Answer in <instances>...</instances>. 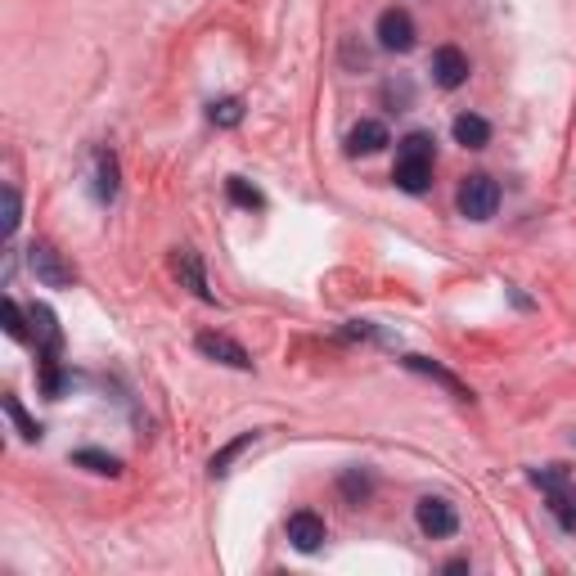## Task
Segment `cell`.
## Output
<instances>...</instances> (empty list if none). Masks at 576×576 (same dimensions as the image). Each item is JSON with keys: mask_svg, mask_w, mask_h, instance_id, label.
Here are the masks:
<instances>
[{"mask_svg": "<svg viewBox=\"0 0 576 576\" xmlns=\"http://www.w3.org/2000/svg\"><path fill=\"white\" fill-rule=\"evenodd\" d=\"M531 482L545 491V500H549V513L558 518V527L563 531H576V491L567 486V473L558 464H549V468H531Z\"/></svg>", "mask_w": 576, "mask_h": 576, "instance_id": "6da1fadb", "label": "cell"}, {"mask_svg": "<svg viewBox=\"0 0 576 576\" xmlns=\"http://www.w3.org/2000/svg\"><path fill=\"white\" fill-rule=\"evenodd\" d=\"M455 207H459V216H468V221H491V216L500 212V185L477 171V176H468L464 185H459Z\"/></svg>", "mask_w": 576, "mask_h": 576, "instance_id": "7a4b0ae2", "label": "cell"}, {"mask_svg": "<svg viewBox=\"0 0 576 576\" xmlns=\"http://www.w3.org/2000/svg\"><path fill=\"white\" fill-rule=\"evenodd\" d=\"M414 522H419V531H423V536L441 540V536H455V527H459V513H455V504H450V500H441V495H423V500L414 504Z\"/></svg>", "mask_w": 576, "mask_h": 576, "instance_id": "3957f363", "label": "cell"}, {"mask_svg": "<svg viewBox=\"0 0 576 576\" xmlns=\"http://www.w3.org/2000/svg\"><path fill=\"white\" fill-rule=\"evenodd\" d=\"M27 266H32V275L41 279L45 288H72V279H77V270H72L50 243H32V248H27Z\"/></svg>", "mask_w": 576, "mask_h": 576, "instance_id": "277c9868", "label": "cell"}, {"mask_svg": "<svg viewBox=\"0 0 576 576\" xmlns=\"http://www.w3.org/2000/svg\"><path fill=\"white\" fill-rule=\"evenodd\" d=\"M378 45L392 54L414 50V18L405 14V9H383V14H378Z\"/></svg>", "mask_w": 576, "mask_h": 576, "instance_id": "5b68a950", "label": "cell"}, {"mask_svg": "<svg viewBox=\"0 0 576 576\" xmlns=\"http://www.w3.org/2000/svg\"><path fill=\"white\" fill-rule=\"evenodd\" d=\"M194 347L203 351L207 360H216V365H230V369H252V356H248V351H243L234 338H225V333H216V329L198 333V338H194Z\"/></svg>", "mask_w": 576, "mask_h": 576, "instance_id": "8992f818", "label": "cell"}, {"mask_svg": "<svg viewBox=\"0 0 576 576\" xmlns=\"http://www.w3.org/2000/svg\"><path fill=\"white\" fill-rule=\"evenodd\" d=\"M288 540H293L297 554H315V549L329 540V531H324V518L311 509H297L293 518H288Z\"/></svg>", "mask_w": 576, "mask_h": 576, "instance_id": "52a82bcc", "label": "cell"}, {"mask_svg": "<svg viewBox=\"0 0 576 576\" xmlns=\"http://www.w3.org/2000/svg\"><path fill=\"white\" fill-rule=\"evenodd\" d=\"M432 81H437L441 90H455L468 81V54L455 50V45H441L437 54H432Z\"/></svg>", "mask_w": 576, "mask_h": 576, "instance_id": "ba28073f", "label": "cell"}, {"mask_svg": "<svg viewBox=\"0 0 576 576\" xmlns=\"http://www.w3.org/2000/svg\"><path fill=\"white\" fill-rule=\"evenodd\" d=\"M171 266H176V275L185 279V288L198 297V302H216V293L207 288V275H203V257H198L194 248H176V261H171Z\"/></svg>", "mask_w": 576, "mask_h": 576, "instance_id": "9c48e42d", "label": "cell"}, {"mask_svg": "<svg viewBox=\"0 0 576 576\" xmlns=\"http://www.w3.org/2000/svg\"><path fill=\"white\" fill-rule=\"evenodd\" d=\"M383 144H392V135H387V126L374 122V117H365V122H356L347 131V153H351V158H360V153L369 158V153H378Z\"/></svg>", "mask_w": 576, "mask_h": 576, "instance_id": "30bf717a", "label": "cell"}, {"mask_svg": "<svg viewBox=\"0 0 576 576\" xmlns=\"http://www.w3.org/2000/svg\"><path fill=\"white\" fill-rule=\"evenodd\" d=\"M405 369H414V374H423V378H432V383H441L450 396H455V401H468V405H473V392H468V387L459 383L450 369H441L437 360H428V356H405Z\"/></svg>", "mask_w": 576, "mask_h": 576, "instance_id": "8fae6325", "label": "cell"}, {"mask_svg": "<svg viewBox=\"0 0 576 576\" xmlns=\"http://www.w3.org/2000/svg\"><path fill=\"white\" fill-rule=\"evenodd\" d=\"M392 180L405 194H423V189L432 185V158H396Z\"/></svg>", "mask_w": 576, "mask_h": 576, "instance_id": "7c38bea8", "label": "cell"}, {"mask_svg": "<svg viewBox=\"0 0 576 576\" xmlns=\"http://www.w3.org/2000/svg\"><path fill=\"white\" fill-rule=\"evenodd\" d=\"M27 315H32V324H36V356H59V324H54V311H50V306H41V302H36L32 306V311H27Z\"/></svg>", "mask_w": 576, "mask_h": 576, "instance_id": "4fadbf2b", "label": "cell"}, {"mask_svg": "<svg viewBox=\"0 0 576 576\" xmlns=\"http://www.w3.org/2000/svg\"><path fill=\"white\" fill-rule=\"evenodd\" d=\"M117 158H113V149H95V198L99 203H113L117 198Z\"/></svg>", "mask_w": 576, "mask_h": 576, "instance_id": "5bb4252c", "label": "cell"}, {"mask_svg": "<svg viewBox=\"0 0 576 576\" xmlns=\"http://www.w3.org/2000/svg\"><path fill=\"white\" fill-rule=\"evenodd\" d=\"M450 131H455V144H464V149H486V140H491V126L477 113H459Z\"/></svg>", "mask_w": 576, "mask_h": 576, "instance_id": "9a60e30c", "label": "cell"}, {"mask_svg": "<svg viewBox=\"0 0 576 576\" xmlns=\"http://www.w3.org/2000/svg\"><path fill=\"white\" fill-rule=\"evenodd\" d=\"M338 491L347 504H365L369 495H374V477H369L365 468H347V473L338 477Z\"/></svg>", "mask_w": 576, "mask_h": 576, "instance_id": "2e32d148", "label": "cell"}, {"mask_svg": "<svg viewBox=\"0 0 576 576\" xmlns=\"http://www.w3.org/2000/svg\"><path fill=\"white\" fill-rule=\"evenodd\" d=\"M257 437H261V432H243V437H234L230 446H221V450L212 455V464H207V473H212V477H225V473H230V464H234V459H239Z\"/></svg>", "mask_w": 576, "mask_h": 576, "instance_id": "e0dca14e", "label": "cell"}, {"mask_svg": "<svg viewBox=\"0 0 576 576\" xmlns=\"http://www.w3.org/2000/svg\"><path fill=\"white\" fill-rule=\"evenodd\" d=\"M0 405H5V414H9V423H14V432L23 441H41V423L32 419V414L18 405V396H0Z\"/></svg>", "mask_w": 576, "mask_h": 576, "instance_id": "ac0fdd59", "label": "cell"}, {"mask_svg": "<svg viewBox=\"0 0 576 576\" xmlns=\"http://www.w3.org/2000/svg\"><path fill=\"white\" fill-rule=\"evenodd\" d=\"M207 117H212V126H239L243 122V99H212L207 104Z\"/></svg>", "mask_w": 576, "mask_h": 576, "instance_id": "d6986e66", "label": "cell"}, {"mask_svg": "<svg viewBox=\"0 0 576 576\" xmlns=\"http://www.w3.org/2000/svg\"><path fill=\"white\" fill-rule=\"evenodd\" d=\"M72 459H77L81 468H90V473H104V477H117V473H122V464H117L113 455H104V450H77Z\"/></svg>", "mask_w": 576, "mask_h": 576, "instance_id": "ffe728a7", "label": "cell"}, {"mask_svg": "<svg viewBox=\"0 0 576 576\" xmlns=\"http://www.w3.org/2000/svg\"><path fill=\"white\" fill-rule=\"evenodd\" d=\"M0 315H5V333H9V338H14V342H27V320H32V315H23V306H18L14 297H5Z\"/></svg>", "mask_w": 576, "mask_h": 576, "instance_id": "44dd1931", "label": "cell"}, {"mask_svg": "<svg viewBox=\"0 0 576 576\" xmlns=\"http://www.w3.org/2000/svg\"><path fill=\"white\" fill-rule=\"evenodd\" d=\"M396 158H432V135L428 131H410L396 149Z\"/></svg>", "mask_w": 576, "mask_h": 576, "instance_id": "7402d4cb", "label": "cell"}, {"mask_svg": "<svg viewBox=\"0 0 576 576\" xmlns=\"http://www.w3.org/2000/svg\"><path fill=\"white\" fill-rule=\"evenodd\" d=\"M230 198L239 207H266V198H261V189H252L243 176H230Z\"/></svg>", "mask_w": 576, "mask_h": 576, "instance_id": "603a6c76", "label": "cell"}, {"mask_svg": "<svg viewBox=\"0 0 576 576\" xmlns=\"http://www.w3.org/2000/svg\"><path fill=\"white\" fill-rule=\"evenodd\" d=\"M18 221H23V207H18V189H14V185H5V243L14 239Z\"/></svg>", "mask_w": 576, "mask_h": 576, "instance_id": "cb8c5ba5", "label": "cell"}, {"mask_svg": "<svg viewBox=\"0 0 576 576\" xmlns=\"http://www.w3.org/2000/svg\"><path fill=\"white\" fill-rule=\"evenodd\" d=\"M383 99H387V104H392V108H410V99H414L410 81H405V77L387 81V86H383Z\"/></svg>", "mask_w": 576, "mask_h": 576, "instance_id": "d4e9b609", "label": "cell"}, {"mask_svg": "<svg viewBox=\"0 0 576 576\" xmlns=\"http://www.w3.org/2000/svg\"><path fill=\"white\" fill-rule=\"evenodd\" d=\"M572 441H576V432H572Z\"/></svg>", "mask_w": 576, "mask_h": 576, "instance_id": "484cf974", "label": "cell"}]
</instances>
